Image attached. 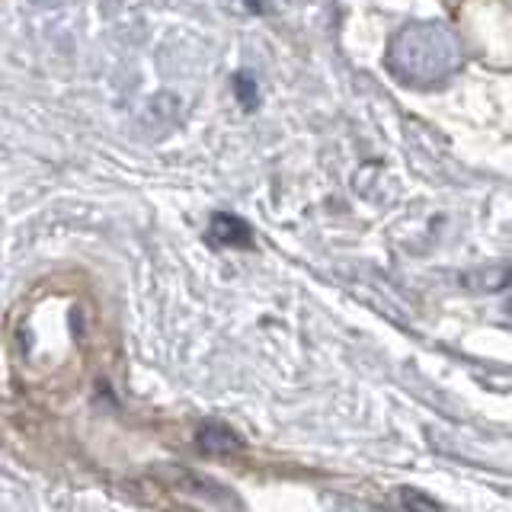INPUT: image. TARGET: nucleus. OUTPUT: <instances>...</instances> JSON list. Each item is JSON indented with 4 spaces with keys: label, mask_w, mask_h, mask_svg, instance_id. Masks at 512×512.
<instances>
[{
    "label": "nucleus",
    "mask_w": 512,
    "mask_h": 512,
    "mask_svg": "<svg viewBox=\"0 0 512 512\" xmlns=\"http://www.w3.org/2000/svg\"><path fill=\"white\" fill-rule=\"evenodd\" d=\"M506 314H509V317H512V298H509V301H506Z\"/></svg>",
    "instance_id": "nucleus-8"
},
{
    "label": "nucleus",
    "mask_w": 512,
    "mask_h": 512,
    "mask_svg": "<svg viewBox=\"0 0 512 512\" xmlns=\"http://www.w3.org/2000/svg\"><path fill=\"white\" fill-rule=\"evenodd\" d=\"M208 240L218 247H253V228L231 212H218L208 221Z\"/></svg>",
    "instance_id": "nucleus-2"
},
{
    "label": "nucleus",
    "mask_w": 512,
    "mask_h": 512,
    "mask_svg": "<svg viewBox=\"0 0 512 512\" xmlns=\"http://www.w3.org/2000/svg\"><path fill=\"white\" fill-rule=\"evenodd\" d=\"M247 7L256 10V13H263L266 10V0H247Z\"/></svg>",
    "instance_id": "nucleus-7"
},
{
    "label": "nucleus",
    "mask_w": 512,
    "mask_h": 512,
    "mask_svg": "<svg viewBox=\"0 0 512 512\" xmlns=\"http://www.w3.org/2000/svg\"><path fill=\"white\" fill-rule=\"evenodd\" d=\"M384 64L400 84L429 90L458 74L464 64V45L458 32L442 20L410 23L391 36Z\"/></svg>",
    "instance_id": "nucleus-1"
},
{
    "label": "nucleus",
    "mask_w": 512,
    "mask_h": 512,
    "mask_svg": "<svg viewBox=\"0 0 512 512\" xmlns=\"http://www.w3.org/2000/svg\"><path fill=\"white\" fill-rule=\"evenodd\" d=\"M199 448L202 455H212V458H231L244 452V439L237 436L234 429H228L224 423H205L199 429Z\"/></svg>",
    "instance_id": "nucleus-3"
},
{
    "label": "nucleus",
    "mask_w": 512,
    "mask_h": 512,
    "mask_svg": "<svg viewBox=\"0 0 512 512\" xmlns=\"http://www.w3.org/2000/svg\"><path fill=\"white\" fill-rule=\"evenodd\" d=\"M234 90H237V100H240V106H244V109H253L256 106V84H253L250 74L240 71L234 77Z\"/></svg>",
    "instance_id": "nucleus-5"
},
{
    "label": "nucleus",
    "mask_w": 512,
    "mask_h": 512,
    "mask_svg": "<svg viewBox=\"0 0 512 512\" xmlns=\"http://www.w3.org/2000/svg\"><path fill=\"white\" fill-rule=\"evenodd\" d=\"M512 282V269H487V272H477V276H468L471 288H484V292H496Z\"/></svg>",
    "instance_id": "nucleus-4"
},
{
    "label": "nucleus",
    "mask_w": 512,
    "mask_h": 512,
    "mask_svg": "<svg viewBox=\"0 0 512 512\" xmlns=\"http://www.w3.org/2000/svg\"><path fill=\"white\" fill-rule=\"evenodd\" d=\"M397 506L407 509H439L436 500H426V496H416L413 490H397Z\"/></svg>",
    "instance_id": "nucleus-6"
}]
</instances>
